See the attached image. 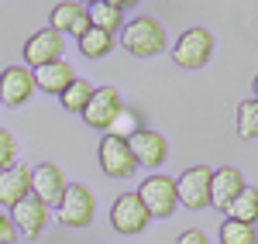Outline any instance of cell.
I'll use <instances>...</instances> for the list:
<instances>
[{"label": "cell", "mask_w": 258, "mask_h": 244, "mask_svg": "<svg viewBox=\"0 0 258 244\" xmlns=\"http://www.w3.org/2000/svg\"><path fill=\"white\" fill-rule=\"evenodd\" d=\"M148 210H145V203L138 200V193H120L117 200H114V206H110V227L117 230V234H124V237H135V234H141L145 227H148Z\"/></svg>", "instance_id": "7"}, {"label": "cell", "mask_w": 258, "mask_h": 244, "mask_svg": "<svg viewBox=\"0 0 258 244\" xmlns=\"http://www.w3.org/2000/svg\"><path fill=\"white\" fill-rule=\"evenodd\" d=\"M14 244H18V241H14Z\"/></svg>", "instance_id": "29"}, {"label": "cell", "mask_w": 258, "mask_h": 244, "mask_svg": "<svg viewBox=\"0 0 258 244\" xmlns=\"http://www.w3.org/2000/svg\"><path fill=\"white\" fill-rule=\"evenodd\" d=\"M244 176H241L234 165H224V169H214V179H210V206L214 210H224L238 200V193L244 189Z\"/></svg>", "instance_id": "15"}, {"label": "cell", "mask_w": 258, "mask_h": 244, "mask_svg": "<svg viewBox=\"0 0 258 244\" xmlns=\"http://www.w3.org/2000/svg\"><path fill=\"white\" fill-rule=\"evenodd\" d=\"M80 41V52L86 55V59H103L110 48H114V35H107V31H100V28H90Z\"/></svg>", "instance_id": "21"}, {"label": "cell", "mask_w": 258, "mask_h": 244, "mask_svg": "<svg viewBox=\"0 0 258 244\" xmlns=\"http://www.w3.org/2000/svg\"><path fill=\"white\" fill-rule=\"evenodd\" d=\"M93 210H97L93 193H90L86 186L73 183V186H66L62 200L55 203V217H59L62 227H69V230H83V227L93 224Z\"/></svg>", "instance_id": "4"}, {"label": "cell", "mask_w": 258, "mask_h": 244, "mask_svg": "<svg viewBox=\"0 0 258 244\" xmlns=\"http://www.w3.org/2000/svg\"><path fill=\"white\" fill-rule=\"evenodd\" d=\"M93 90H97V86H90L86 79H80V76H76V79H73V86H69V90L59 97L62 110H69V114H83V110H86V103H90V97H93Z\"/></svg>", "instance_id": "20"}, {"label": "cell", "mask_w": 258, "mask_h": 244, "mask_svg": "<svg viewBox=\"0 0 258 244\" xmlns=\"http://www.w3.org/2000/svg\"><path fill=\"white\" fill-rule=\"evenodd\" d=\"M217 237L220 244H258V230L248 224H238V220H224Z\"/></svg>", "instance_id": "23"}, {"label": "cell", "mask_w": 258, "mask_h": 244, "mask_svg": "<svg viewBox=\"0 0 258 244\" xmlns=\"http://www.w3.org/2000/svg\"><path fill=\"white\" fill-rule=\"evenodd\" d=\"M210 179H214L210 165H193V169H186L176 179L179 206H186V210H207V206H210Z\"/></svg>", "instance_id": "6"}, {"label": "cell", "mask_w": 258, "mask_h": 244, "mask_svg": "<svg viewBox=\"0 0 258 244\" xmlns=\"http://www.w3.org/2000/svg\"><path fill=\"white\" fill-rule=\"evenodd\" d=\"M176 244H210V237L203 230H197V227H189V230H182L176 237Z\"/></svg>", "instance_id": "27"}, {"label": "cell", "mask_w": 258, "mask_h": 244, "mask_svg": "<svg viewBox=\"0 0 258 244\" xmlns=\"http://www.w3.org/2000/svg\"><path fill=\"white\" fill-rule=\"evenodd\" d=\"M120 48H127V55H135V59H152L165 48V28L152 14H138V18L124 21Z\"/></svg>", "instance_id": "1"}, {"label": "cell", "mask_w": 258, "mask_h": 244, "mask_svg": "<svg viewBox=\"0 0 258 244\" xmlns=\"http://www.w3.org/2000/svg\"><path fill=\"white\" fill-rule=\"evenodd\" d=\"M97 162H100V169H103L107 179H131L135 169H138L127 141H124V138H114V134H103V138H100Z\"/></svg>", "instance_id": "5"}, {"label": "cell", "mask_w": 258, "mask_h": 244, "mask_svg": "<svg viewBox=\"0 0 258 244\" xmlns=\"http://www.w3.org/2000/svg\"><path fill=\"white\" fill-rule=\"evenodd\" d=\"M35 72L28 69V65H7L4 72H0V103H7V107H21V103H28L35 97Z\"/></svg>", "instance_id": "9"}, {"label": "cell", "mask_w": 258, "mask_h": 244, "mask_svg": "<svg viewBox=\"0 0 258 244\" xmlns=\"http://www.w3.org/2000/svg\"><path fill=\"white\" fill-rule=\"evenodd\" d=\"M120 107H124V103H120L117 90H114V86H100V90H93V97H90V103H86V110H83L80 117L86 121V127H93V131H103V134H107Z\"/></svg>", "instance_id": "8"}, {"label": "cell", "mask_w": 258, "mask_h": 244, "mask_svg": "<svg viewBox=\"0 0 258 244\" xmlns=\"http://www.w3.org/2000/svg\"><path fill=\"white\" fill-rule=\"evenodd\" d=\"M141 127H145V121H141L138 110H135V107H120L107 134H114V138H124V141H127V138H135V134H138Z\"/></svg>", "instance_id": "22"}, {"label": "cell", "mask_w": 258, "mask_h": 244, "mask_svg": "<svg viewBox=\"0 0 258 244\" xmlns=\"http://www.w3.org/2000/svg\"><path fill=\"white\" fill-rule=\"evenodd\" d=\"M227 220H238V224H248V227L258 224V189L255 186H244L238 193V200L227 206Z\"/></svg>", "instance_id": "19"}, {"label": "cell", "mask_w": 258, "mask_h": 244, "mask_svg": "<svg viewBox=\"0 0 258 244\" xmlns=\"http://www.w3.org/2000/svg\"><path fill=\"white\" fill-rule=\"evenodd\" d=\"M138 200L145 203L148 217H172L179 210V193H176V179L172 176H162V172H152L145 183L138 186Z\"/></svg>", "instance_id": "3"}, {"label": "cell", "mask_w": 258, "mask_h": 244, "mask_svg": "<svg viewBox=\"0 0 258 244\" xmlns=\"http://www.w3.org/2000/svg\"><path fill=\"white\" fill-rule=\"evenodd\" d=\"M214 59V35L207 28H186L172 45V62L186 72H197Z\"/></svg>", "instance_id": "2"}, {"label": "cell", "mask_w": 258, "mask_h": 244, "mask_svg": "<svg viewBox=\"0 0 258 244\" xmlns=\"http://www.w3.org/2000/svg\"><path fill=\"white\" fill-rule=\"evenodd\" d=\"M238 134L244 141H255L258 138V100L238 103Z\"/></svg>", "instance_id": "24"}, {"label": "cell", "mask_w": 258, "mask_h": 244, "mask_svg": "<svg viewBox=\"0 0 258 244\" xmlns=\"http://www.w3.org/2000/svg\"><path fill=\"white\" fill-rule=\"evenodd\" d=\"M48 28L55 31V35H73V38H83L93 24H90V14H86V7L76 4V0H62L52 7V14H48Z\"/></svg>", "instance_id": "13"}, {"label": "cell", "mask_w": 258, "mask_h": 244, "mask_svg": "<svg viewBox=\"0 0 258 244\" xmlns=\"http://www.w3.org/2000/svg\"><path fill=\"white\" fill-rule=\"evenodd\" d=\"M76 69L69 65V62H48V65H41V69H35V86H38L41 93H52V97H62L69 86H73V76Z\"/></svg>", "instance_id": "17"}, {"label": "cell", "mask_w": 258, "mask_h": 244, "mask_svg": "<svg viewBox=\"0 0 258 244\" xmlns=\"http://www.w3.org/2000/svg\"><path fill=\"white\" fill-rule=\"evenodd\" d=\"M18 237V230H14V220L7 217V213H0V244H14Z\"/></svg>", "instance_id": "26"}, {"label": "cell", "mask_w": 258, "mask_h": 244, "mask_svg": "<svg viewBox=\"0 0 258 244\" xmlns=\"http://www.w3.org/2000/svg\"><path fill=\"white\" fill-rule=\"evenodd\" d=\"M251 86H255V100H258V76H255V83H251Z\"/></svg>", "instance_id": "28"}, {"label": "cell", "mask_w": 258, "mask_h": 244, "mask_svg": "<svg viewBox=\"0 0 258 244\" xmlns=\"http://www.w3.org/2000/svg\"><path fill=\"white\" fill-rule=\"evenodd\" d=\"M124 11H127V4L124 0H97V4H90L86 7V14H90V24L100 28V31H107V35H120V28H124Z\"/></svg>", "instance_id": "18"}, {"label": "cell", "mask_w": 258, "mask_h": 244, "mask_svg": "<svg viewBox=\"0 0 258 244\" xmlns=\"http://www.w3.org/2000/svg\"><path fill=\"white\" fill-rule=\"evenodd\" d=\"M11 165H18V141L7 131H0V172L11 169Z\"/></svg>", "instance_id": "25"}, {"label": "cell", "mask_w": 258, "mask_h": 244, "mask_svg": "<svg viewBox=\"0 0 258 244\" xmlns=\"http://www.w3.org/2000/svg\"><path fill=\"white\" fill-rule=\"evenodd\" d=\"M11 220H14V230H21L24 237H38L41 230L48 227V220H52V210L41 203V200H35V196H24L11 210Z\"/></svg>", "instance_id": "14"}, {"label": "cell", "mask_w": 258, "mask_h": 244, "mask_svg": "<svg viewBox=\"0 0 258 244\" xmlns=\"http://www.w3.org/2000/svg\"><path fill=\"white\" fill-rule=\"evenodd\" d=\"M24 196H31V169L24 162H18L0 172V206L14 210Z\"/></svg>", "instance_id": "16"}, {"label": "cell", "mask_w": 258, "mask_h": 244, "mask_svg": "<svg viewBox=\"0 0 258 244\" xmlns=\"http://www.w3.org/2000/svg\"><path fill=\"white\" fill-rule=\"evenodd\" d=\"M127 148H131V155H135V162L145 165V169H152V172L169 158V141L162 138L159 131H152V127H141L135 138H127Z\"/></svg>", "instance_id": "12"}, {"label": "cell", "mask_w": 258, "mask_h": 244, "mask_svg": "<svg viewBox=\"0 0 258 244\" xmlns=\"http://www.w3.org/2000/svg\"><path fill=\"white\" fill-rule=\"evenodd\" d=\"M62 48H66L62 35H55L52 28H41V31H35L31 38L24 41V65L35 72V69L48 65V62H59Z\"/></svg>", "instance_id": "10"}, {"label": "cell", "mask_w": 258, "mask_h": 244, "mask_svg": "<svg viewBox=\"0 0 258 244\" xmlns=\"http://www.w3.org/2000/svg\"><path fill=\"white\" fill-rule=\"evenodd\" d=\"M66 176L59 172V165L52 162H41L31 169V196L41 200V203L48 206V210H55V203L62 200V193H66Z\"/></svg>", "instance_id": "11"}]
</instances>
